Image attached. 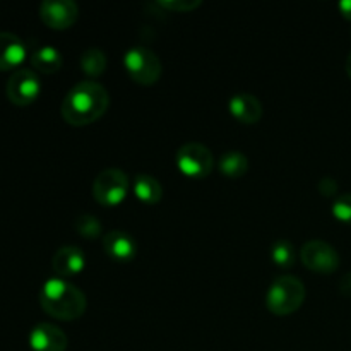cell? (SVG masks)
I'll list each match as a JSON object with an SVG mask.
<instances>
[{"instance_id": "1", "label": "cell", "mask_w": 351, "mask_h": 351, "mask_svg": "<svg viewBox=\"0 0 351 351\" xmlns=\"http://www.w3.org/2000/svg\"><path fill=\"white\" fill-rule=\"evenodd\" d=\"M110 95L99 82L81 81L72 86L62 101V117L74 127L89 125L105 115Z\"/></svg>"}, {"instance_id": "2", "label": "cell", "mask_w": 351, "mask_h": 351, "mask_svg": "<svg viewBox=\"0 0 351 351\" xmlns=\"http://www.w3.org/2000/svg\"><path fill=\"white\" fill-rule=\"evenodd\" d=\"M40 305L48 315L60 321H75L86 312V295L64 278L45 281L40 291Z\"/></svg>"}, {"instance_id": "3", "label": "cell", "mask_w": 351, "mask_h": 351, "mask_svg": "<svg viewBox=\"0 0 351 351\" xmlns=\"http://www.w3.org/2000/svg\"><path fill=\"white\" fill-rule=\"evenodd\" d=\"M305 302V285L298 278L285 274L271 283L266 295V305L274 315H290L297 312Z\"/></svg>"}, {"instance_id": "4", "label": "cell", "mask_w": 351, "mask_h": 351, "mask_svg": "<svg viewBox=\"0 0 351 351\" xmlns=\"http://www.w3.org/2000/svg\"><path fill=\"white\" fill-rule=\"evenodd\" d=\"M123 67L134 82L141 86L156 84L161 77L163 65L153 50L144 47H134L123 55Z\"/></svg>"}, {"instance_id": "5", "label": "cell", "mask_w": 351, "mask_h": 351, "mask_svg": "<svg viewBox=\"0 0 351 351\" xmlns=\"http://www.w3.org/2000/svg\"><path fill=\"white\" fill-rule=\"evenodd\" d=\"M129 177L119 168H106L93 182V197L105 208H115L129 194Z\"/></svg>"}, {"instance_id": "6", "label": "cell", "mask_w": 351, "mask_h": 351, "mask_svg": "<svg viewBox=\"0 0 351 351\" xmlns=\"http://www.w3.org/2000/svg\"><path fill=\"white\" fill-rule=\"evenodd\" d=\"M175 163L182 175L201 180L208 177L215 168V156L204 144L187 143L178 147L175 154Z\"/></svg>"}, {"instance_id": "7", "label": "cell", "mask_w": 351, "mask_h": 351, "mask_svg": "<svg viewBox=\"0 0 351 351\" xmlns=\"http://www.w3.org/2000/svg\"><path fill=\"white\" fill-rule=\"evenodd\" d=\"M41 93V81L31 69H17L9 77L5 95L16 106H27L36 101Z\"/></svg>"}, {"instance_id": "8", "label": "cell", "mask_w": 351, "mask_h": 351, "mask_svg": "<svg viewBox=\"0 0 351 351\" xmlns=\"http://www.w3.org/2000/svg\"><path fill=\"white\" fill-rule=\"evenodd\" d=\"M300 259L307 269L319 274H332L339 267V254L322 240H311L300 250Z\"/></svg>"}, {"instance_id": "9", "label": "cell", "mask_w": 351, "mask_h": 351, "mask_svg": "<svg viewBox=\"0 0 351 351\" xmlns=\"http://www.w3.org/2000/svg\"><path fill=\"white\" fill-rule=\"evenodd\" d=\"M40 17L51 29H69L77 21V3L72 0H45L40 5Z\"/></svg>"}, {"instance_id": "10", "label": "cell", "mask_w": 351, "mask_h": 351, "mask_svg": "<svg viewBox=\"0 0 351 351\" xmlns=\"http://www.w3.org/2000/svg\"><path fill=\"white\" fill-rule=\"evenodd\" d=\"M29 346L33 351H65L67 335L58 326L40 322L31 329Z\"/></svg>"}, {"instance_id": "11", "label": "cell", "mask_w": 351, "mask_h": 351, "mask_svg": "<svg viewBox=\"0 0 351 351\" xmlns=\"http://www.w3.org/2000/svg\"><path fill=\"white\" fill-rule=\"evenodd\" d=\"M103 249L115 263H130L137 254V242L130 233L112 230L103 237Z\"/></svg>"}, {"instance_id": "12", "label": "cell", "mask_w": 351, "mask_h": 351, "mask_svg": "<svg viewBox=\"0 0 351 351\" xmlns=\"http://www.w3.org/2000/svg\"><path fill=\"white\" fill-rule=\"evenodd\" d=\"M86 266V257L79 247L64 245L53 254L51 259V267L57 273L58 278H71L77 276L82 273Z\"/></svg>"}, {"instance_id": "13", "label": "cell", "mask_w": 351, "mask_h": 351, "mask_svg": "<svg viewBox=\"0 0 351 351\" xmlns=\"http://www.w3.org/2000/svg\"><path fill=\"white\" fill-rule=\"evenodd\" d=\"M228 110L235 117V120H239L240 123H245V125L259 122L261 117H263V105L250 93L233 95L228 101Z\"/></svg>"}, {"instance_id": "14", "label": "cell", "mask_w": 351, "mask_h": 351, "mask_svg": "<svg viewBox=\"0 0 351 351\" xmlns=\"http://www.w3.org/2000/svg\"><path fill=\"white\" fill-rule=\"evenodd\" d=\"M26 45L12 33H0V71L17 69L26 58Z\"/></svg>"}, {"instance_id": "15", "label": "cell", "mask_w": 351, "mask_h": 351, "mask_svg": "<svg viewBox=\"0 0 351 351\" xmlns=\"http://www.w3.org/2000/svg\"><path fill=\"white\" fill-rule=\"evenodd\" d=\"M134 194L143 204L153 206L163 197V187L153 175L141 173L134 180Z\"/></svg>"}, {"instance_id": "16", "label": "cell", "mask_w": 351, "mask_h": 351, "mask_svg": "<svg viewBox=\"0 0 351 351\" xmlns=\"http://www.w3.org/2000/svg\"><path fill=\"white\" fill-rule=\"evenodd\" d=\"M31 65L40 74H55L62 67V55L53 47H41L31 55Z\"/></svg>"}, {"instance_id": "17", "label": "cell", "mask_w": 351, "mask_h": 351, "mask_svg": "<svg viewBox=\"0 0 351 351\" xmlns=\"http://www.w3.org/2000/svg\"><path fill=\"white\" fill-rule=\"evenodd\" d=\"M219 171L228 178H240L249 170V160L240 151H226L219 156Z\"/></svg>"}, {"instance_id": "18", "label": "cell", "mask_w": 351, "mask_h": 351, "mask_svg": "<svg viewBox=\"0 0 351 351\" xmlns=\"http://www.w3.org/2000/svg\"><path fill=\"white\" fill-rule=\"evenodd\" d=\"M79 64H81L82 72L89 77H98L103 72L106 71V65H108V58L103 53L99 48H88V50L82 51L81 58H79Z\"/></svg>"}, {"instance_id": "19", "label": "cell", "mask_w": 351, "mask_h": 351, "mask_svg": "<svg viewBox=\"0 0 351 351\" xmlns=\"http://www.w3.org/2000/svg\"><path fill=\"white\" fill-rule=\"evenodd\" d=\"M271 259L280 267H291L297 261V249L288 240H278L271 247Z\"/></svg>"}, {"instance_id": "20", "label": "cell", "mask_w": 351, "mask_h": 351, "mask_svg": "<svg viewBox=\"0 0 351 351\" xmlns=\"http://www.w3.org/2000/svg\"><path fill=\"white\" fill-rule=\"evenodd\" d=\"M74 226L75 232L88 240L98 239V237L101 235V223H99V219L93 215L79 216V218L75 219Z\"/></svg>"}, {"instance_id": "21", "label": "cell", "mask_w": 351, "mask_h": 351, "mask_svg": "<svg viewBox=\"0 0 351 351\" xmlns=\"http://www.w3.org/2000/svg\"><path fill=\"white\" fill-rule=\"evenodd\" d=\"M332 216L338 221L351 225V194H341L332 204Z\"/></svg>"}, {"instance_id": "22", "label": "cell", "mask_w": 351, "mask_h": 351, "mask_svg": "<svg viewBox=\"0 0 351 351\" xmlns=\"http://www.w3.org/2000/svg\"><path fill=\"white\" fill-rule=\"evenodd\" d=\"M160 5L168 10L189 12V10L197 9V7L201 5V0H165V2H160Z\"/></svg>"}, {"instance_id": "23", "label": "cell", "mask_w": 351, "mask_h": 351, "mask_svg": "<svg viewBox=\"0 0 351 351\" xmlns=\"http://www.w3.org/2000/svg\"><path fill=\"white\" fill-rule=\"evenodd\" d=\"M338 9L345 19L351 21V0H341V2L338 3Z\"/></svg>"}, {"instance_id": "24", "label": "cell", "mask_w": 351, "mask_h": 351, "mask_svg": "<svg viewBox=\"0 0 351 351\" xmlns=\"http://www.w3.org/2000/svg\"><path fill=\"white\" fill-rule=\"evenodd\" d=\"M339 288H341V291L345 295H351V273L343 276L341 283H339Z\"/></svg>"}, {"instance_id": "25", "label": "cell", "mask_w": 351, "mask_h": 351, "mask_svg": "<svg viewBox=\"0 0 351 351\" xmlns=\"http://www.w3.org/2000/svg\"><path fill=\"white\" fill-rule=\"evenodd\" d=\"M346 74H348L351 79V53L348 55V58H346Z\"/></svg>"}]
</instances>
